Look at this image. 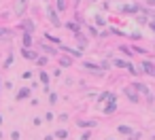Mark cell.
Segmentation results:
<instances>
[{"label": "cell", "instance_id": "obj_1", "mask_svg": "<svg viewBox=\"0 0 155 140\" xmlns=\"http://www.w3.org/2000/svg\"><path fill=\"white\" fill-rule=\"evenodd\" d=\"M47 13H49V21H53V26H60V24H62V21H60V17H58V13H55L53 9H49Z\"/></svg>", "mask_w": 155, "mask_h": 140}, {"label": "cell", "instance_id": "obj_2", "mask_svg": "<svg viewBox=\"0 0 155 140\" xmlns=\"http://www.w3.org/2000/svg\"><path fill=\"white\" fill-rule=\"evenodd\" d=\"M144 72H147V74H155V68H153L151 62H144Z\"/></svg>", "mask_w": 155, "mask_h": 140}, {"label": "cell", "instance_id": "obj_3", "mask_svg": "<svg viewBox=\"0 0 155 140\" xmlns=\"http://www.w3.org/2000/svg\"><path fill=\"white\" fill-rule=\"evenodd\" d=\"M24 9H26V0H21V2L17 5V13L21 15V13H24Z\"/></svg>", "mask_w": 155, "mask_h": 140}, {"label": "cell", "instance_id": "obj_4", "mask_svg": "<svg viewBox=\"0 0 155 140\" xmlns=\"http://www.w3.org/2000/svg\"><path fill=\"white\" fill-rule=\"evenodd\" d=\"M28 93H30V91H28V89H21V91H19V93H17V100H19V98H28Z\"/></svg>", "mask_w": 155, "mask_h": 140}, {"label": "cell", "instance_id": "obj_5", "mask_svg": "<svg viewBox=\"0 0 155 140\" xmlns=\"http://www.w3.org/2000/svg\"><path fill=\"white\" fill-rule=\"evenodd\" d=\"M119 134H132L130 127H119Z\"/></svg>", "mask_w": 155, "mask_h": 140}, {"label": "cell", "instance_id": "obj_6", "mask_svg": "<svg viewBox=\"0 0 155 140\" xmlns=\"http://www.w3.org/2000/svg\"><path fill=\"white\" fill-rule=\"evenodd\" d=\"M68 28H70V30H74V32L79 34V26H77V24H68Z\"/></svg>", "mask_w": 155, "mask_h": 140}, {"label": "cell", "instance_id": "obj_7", "mask_svg": "<svg viewBox=\"0 0 155 140\" xmlns=\"http://www.w3.org/2000/svg\"><path fill=\"white\" fill-rule=\"evenodd\" d=\"M30 41H32V36H30V32H28V34L24 36V43H26V45H30Z\"/></svg>", "mask_w": 155, "mask_h": 140}, {"label": "cell", "instance_id": "obj_8", "mask_svg": "<svg viewBox=\"0 0 155 140\" xmlns=\"http://www.w3.org/2000/svg\"><path fill=\"white\" fill-rule=\"evenodd\" d=\"M58 7H60V9L64 11V9H66V2H64V0H58Z\"/></svg>", "mask_w": 155, "mask_h": 140}, {"label": "cell", "instance_id": "obj_9", "mask_svg": "<svg viewBox=\"0 0 155 140\" xmlns=\"http://www.w3.org/2000/svg\"><path fill=\"white\" fill-rule=\"evenodd\" d=\"M2 34H7V30H0V36H2Z\"/></svg>", "mask_w": 155, "mask_h": 140}]
</instances>
